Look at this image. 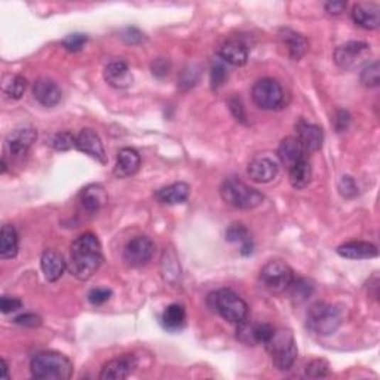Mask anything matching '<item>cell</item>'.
Instances as JSON below:
<instances>
[{
    "label": "cell",
    "mask_w": 380,
    "mask_h": 380,
    "mask_svg": "<svg viewBox=\"0 0 380 380\" xmlns=\"http://www.w3.org/2000/svg\"><path fill=\"white\" fill-rule=\"evenodd\" d=\"M103 263L102 244L94 234H84L70 246L69 271L80 281H88Z\"/></svg>",
    "instance_id": "obj_1"
},
{
    "label": "cell",
    "mask_w": 380,
    "mask_h": 380,
    "mask_svg": "<svg viewBox=\"0 0 380 380\" xmlns=\"http://www.w3.org/2000/svg\"><path fill=\"white\" fill-rule=\"evenodd\" d=\"M31 376L39 380H67L73 374L72 361L55 351H43L30 362Z\"/></svg>",
    "instance_id": "obj_2"
},
{
    "label": "cell",
    "mask_w": 380,
    "mask_h": 380,
    "mask_svg": "<svg viewBox=\"0 0 380 380\" xmlns=\"http://www.w3.org/2000/svg\"><path fill=\"white\" fill-rule=\"evenodd\" d=\"M306 324L310 332L320 336L333 335L343 324V309L337 305L318 302L308 310Z\"/></svg>",
    "instance_id": "obj_3"
},
{
    "label": "cell",
    "mask_w": 380,
    "mask_h": 380,
    "mask_svg": "<svg viewBox=\"0 0 380 380\" xmlns=\"http://www.w3.org/2000/svg\"><path fill=\"white\" fill-rule=\"evenodd\" d=\"M271 355L272 364L279 371H288L297 359L299 351L290 330H275V333L264 344Z\"/></svg>",
    "instance_id": "obj_4"
},
{
    "label": "cell",
    "mask_w": 380,
    "mask_h": 380,
    "mask_svg": "<svg viewBox=\"0 0 380 380\" xmlns=\"http://www.w3.org/2000/svg\"><path fill=\"white\" fill-rule=\"evenodd\" d=\"M208 302L211 309L216 310L227 322L239 324L249 315V306L234 290L220 288L214 291L210 294Z\"/></svg>",
    "instance_id": "obj_5"
},
{
    "label": "cell",
    "mask_w": 380,
    "mask_h": 380,
    "mask_svg": "<svg viewBox=\"0 0 380 380\" xmlns=\"http://www.w3.org/2000/svg\"><path fill=\"white\" fill-rule=\"evenodd\" d=\"M222 200L238 210H253L261 205L264 196L254 188L245 185L244 181L230 177L223 181L220 188Z\"/></svg>",
    "instance_id": "obj_6"
},
{
    "label": "cell",
    "mask_w": 380,
    "mask_h": 380,
    "mask_svg": "<svg viewBox=\"0 0 380 380\" xmlns=\"http://www.w3.org/2000/svg\"><path fill=\"white\" fill-rule=\"evenodd\" d=\"M251 97L254 104L261 110H276L283 107L286 100L283 87L271 77L259 79L253 85Z\"/></svg>",
    "instance_id": "obj_7"
},
{
    "label": "cell",
    "mask_w": 380,
    "mask_h": 380,
    "mask_svg": "<svg viewBox=\"0 0 380 380\" xmlns=\"http://www.w3.org/2000/svg\"><path fill=\"white\" fill-rule=\"evenodd\" d=\"M260 279L263 286L272 293H283L291 286L294 273L284 261L271 260L261 268Z\"/></svg>",
    "instance_id": "obj_8"
},
{
    "label": "cell",
    "mask_w": 380,
    "mask_h": 380,
    "mask_svg": "<svg viewBox=\"0 0 380 380\" xmlns=\"http://www.w3.org/2000/svg\"><path fill=\"white\" fill-rule=\"evenodd\" d=\"M370 54V45L366 42L351 40L340 45L335 51V61L340 69L352 70L366 61Z\"/></svg>",
    "instance_id": "obj_9"
},
{
    "label": "cell",
    "mask_w": 380,
    "mask_h": 380,
    "mask_svg": "<svg viewBox=\"0 0 380 380\" xmlns=\"http://www.w3.org/2000/svg\"><path fill=\"white\" fill-rule=\"evenodd\" d=\"M155 253V244L148 237L131 239L124 249V260L131 268H140L151 261Z\"/></svg>",
    "instance_id": "obj_10"
},
{
    "label": "cell",
    "mask_w": 380,
    "mask_h": 380,
    "mask_svg": "<svg viewBox=\"0 0 380 380\" xmlns=\"http://www.w3.org/2000/svg\"><path fill=\"white\" fill-rule=\"evenodd\" d=\"M36 139H38L36 129H33L30 126L16 128L11 131L6 137V141H5L6 151L12 158L21 159L28 153V151L31 148L33 143L36 141Z\"/></svg>",
    "instance_id": "obj_11"
},
{
    "label": "cell",
    "mask_w": 380,
    "mask_h": 380,
    "mask_svg": "<svg viewBox=\"0 0 380 380\" xmlns=\"http://www.w3.org/2000/svg\"><path fill=\"white\" fill-rule=\"evenodd\" d=\"M76 148L103 165L107 163V155L104 152L103 141L100 136L89 128L82 129L76 136Z\"/></svg>",
    "instance_id": "obj_12"
},
{
    "label": "cell",
    "mask_w": 380,
    "mask_h": 380,
    "mask_svg": "<svg viewBox=\"0 0 380 380\" xmlns=\"http://www.w3.org/2000/svg\"><path fill=\"white\" fill-rule=\"evenodd\" d=\"M77 202L82 211L94 216L107 204V193L102 185H89L80 190Z\"/></svg>",
    "instance_id": "obj_13"
},
{
    "label": "cell",
    "mask_w": 380,
    "mask_h": 380,
    "mask_svg": "<svg viewBox=\"0 0 380 380\" xmlns=\"http://www.w3.org/2000/svg\"><path fill=\"white\" fill-rule=\"evenodd\" d=\"M137 367V359L134 355H121L107 361L102 369V380H124Z\"/></svg>",
    "instance_id": "obj_14"
},
{
    "label": "cell",
    "mask_w": 380,
    "mask_h": 380,
    "mask_svg": "<svg viewBox=\"0 0 380 380\" xmlns=\"http://www.w3.org/2000/svg\"><path fill=\"white\" fill-rule=\"evenodd\" d=\"M295 131H297V139H299L306 152H318L322 147L324 132L321 126L300 119L295 124Z\"/></svg>",
    "instance_id": "obj_15"
},
{
    "label": "cell",
    "mask_w": 380,
    "mask_h": 380,
    "mask_svg": "<svg viewBox=\"0 0 380 380\" xmlns=\"http://www.w3.org/2000/svg\"><path fill=\"white\" fill-rule=\"evenodd\" d=\"M33 97L43 107H55L61 102L63 92L54 80L40 77L33 84Z\"/></svg>",
    "instance_id": "obj_16"
},
{
    "label": "cell",
    "mask_w": 380,
    "mask_h": 380,
    "mask_svg": "<svg viewBox=\"0 0 380 380\" xmlns=\"http://www.w3.org/2000/svg\"><path fill=\"white\" fill-rule=\"evenodd\" d=\"M249 46L239 39H229L219 49L220 60L226 64L237 65V67H241V65L249 61Z\"/></svg>",
    "instance_id": "obj_17"
},
{
    "label": "cell",
    "mask_w": 380,
    "mask_h": 380,
    "mask_svg": "<svg viewBox=\"0 0 380 380\" xmlns=\"http://www.w3.org/2000/svg\"><path fill=\"white\" fill-rule=\"evenodd\" d=\"M246 174L256 183H269L278 174V163L268 156L254 158L249 163Z\"/></svg>",
    "instance_id": "obj_18"
},
{
    "label": "cell",
    "mask_w": 380,
    "mask_h": 380,
    "mask_svg": "<svg viewBox=\"0 0 380 380\" xmlns=\"http://www.w3.org/2000/svg\"><path fill=\"white\" fill-rule=\"evenodd\" d=\"M141 165V158L136 148L131 147H124L119 151L118 158H116V165H114L113 174L118 178H126L134 175Z\"/></svg>",
    "instance_id": "obj_19"
},
{
    "label": "cell",
    "mask_w": 380,
    "mask_h": 380,
    "mask_svg": "<svg viewBox=\"0 0 380 380\" xmlns=\"http://www.w3.org/2000/svg\"><path fill=\"white\" fill-rule=\"evenodd\" d=\"M104 80L112 88L124 89L132 85V80H134V77H132L128 64L118 60V61H112L106 65Z\"/></svg>",
    "instance_id": "obj_20"
},
{
    "label": "cell",
    "mask_w": 380,
    "mask_h": 380,
    "mask_svg": "<svg viewBox=\"0 0 380 380\" xmlns=\"http://www.w3.org/2000/svg\"><path fill=\"white\" fill-rule=\"evenodd\" d=\"M278 158L290 170L293 165L306 158V151L297 137H286L278 146Z\"/></svg>",
    "instance_id": "obj_21"
},
{
    "label": "cell",
    "mask_w": 380,
    "mask_h": 380,
    "mask_svg": "<svg viewBox=\"0 0 380 380\" xmlns=\"http://www.w3.org/2000/svg\"><path fill=\"white\" fill-rule=\"evenodd\" d=\"M337 254L349 260H367L379 254L377 246L366 241H351L337 246Z\"/></svg>",
    "instance_id": "obj_22"
},
{
    "label": "cell",
    "mask_w": 380,
    "mask_h": 380,
    "mask_svg": "<svg viewBox=\"0 0 380 380\" xmlns=\"http://www.w3.org/2000/svg\"><path fill=\"white\" fill-rule=\"evenodd\" d=\"M279 39L287 48L288 55L294 61H299L309 51V42L303 35H300V33H295L290 28H281Z\"/></svg>",
    "instance_id": "obj_23"
},
{
    "label": "cell",
    "mask_w": 380,
    "mask_h": 380,
    "mask_svg": "<svg viewBox=\"0 0 380 380\" xmlns=\"http://www.w3.org/2000/svg\"><path fill=\"white\" fill-rule=\"evenodd\" d=\"M352 20L366 30H376L380 24V8L376 4H357L352 8Z\"/></svg>",
    "instance_id": "obj_24"
},
{
    "label": "cell",
    "mask_w": 380,
    "mask_h": 380,
    "mask_svg": "<svg viewBox=\"0 0 380 380\" xmlns=\"http://www.w3.org/2000/svg\"><path fill=\"white\" fill-rule=\"evenodd\" d=\"M40 268L49 283H55L65 271V260L58 251L46 250L40 257Z\"/></svg>",
    "instance_id": "obj_25"
},
{
    "label": "cell",
    "mask_w": 380,
    "mask_h": 380,
    "mask_svg": "<svg viewBox=\"0 0 380 380\" xmlns=\"http://www.w3.org/2000/svg\"><path fill=\"white\" fill-rule=\"evenodd\" d=\"M190 195V186L185 181H178V183H173L167 188H162L161 190L156 192V200L161 204H168V205H177L183 204L189 200Z\"/></svg>",
    "instance_id": "obj_26"
},
{
    "label": "cell",
    "mask_w": 380,
    "mask_h": 380,
    "mask_svg": "<svg viewBox=\"0 0 380 380\" xmlns=\"http://www.w3.org/2000/svg\"><path fill=\"white\" fill-rule=\"evenodd\" d=\"M226 239L229 242H235V244H241V253L244 256H250L253 253L254 249V244L253 239L250 237L249 229H246L244 224L241 223H234L230 224L229 229L226 230Z\"/></svg>",
    "instance_id": "obj_27"
},
{
    "label": "cell",
    "mask_w": 380,
    "mask_h": 380,
    "mask_svg": "<svg viewBox=\"0 0 380 380\" xmlns=\"http://www.w3.org/2000/svg\"><path fill=\"white\" fill-rule=\"evenodd\" d=\"M18 253V235L12 224H5L0 234V259H13Z\"/></svg>",
    "instance_id": "obj_28"
},
{
    "label": "cell",
    "mask_w": 380,
    "mask_h": 380,
    "mask_svg": "<svg viewBox=\"0 0 380 380\" xmlns=\"http://www.w3.org/2000/svg\"><path fill=\"white\" fill-rule=\"evenodd\" d=\"M162 324L168 332H180L186 324V309L178 303L170 305L162 313Z\"/></svg>",
    "instance_id": "obj_29"
},
{
    "label": "cell",
    "mask_w": 380,
    "mask_h": 380,
    "mask_svg": "<svg viewBox=\"0 0 380 380\" xmlns=\"http://www.w3.org/2000/svg\"><path fill=\"white\" fill-rule=\"evenodd\" d=\"M290 174V183L294 189H305L312 178V167L310 162L303 158L288 170Z\"/></svg>",
    "instance_id": "obj_30"
},
{
    "label": "cell",
    "mask_w": 380,
    "mask_h": 380,
    "mask_svg": "<svg viewBox=\"0 0 380 380\" xmlns=\"http://www.w3.org/2000/svg\"><path fill=\"white\" fill-rule=\"evenodd\" d=\"M27 89V79L15 75V76H8L4 80V92L11 100H20V98L24 95Z\"/></svg>",
    "instance_id": "obj_31"
},
{
    "label": "cell",
    "mask_w": 380,
    "mask_h": 380,
    "mask_svg": "<svg viewBox=\"0 0 380 380\" xmlns=\"http://www.w3.org/2000/svg\"><path fill=\"white\" fill-rule=\"evenodd\" d=\"M313 288H315V287H313L312 281H309L306 278H294L291 286L288 287V290L291 293V297L299 303H302V302L309 299V297L313 293Z\"/></svg>",
    "instance_id": "obj_32"
},
{
    "label": "cell",
    "mask_w": 380,
    "mask_h": 380,
    "mask_svg": "<svg viewBox=\"0 0 380 380\" xmlns=\"http://www.w3.org/2000/svg\"><path fill=\"white\" fill-rule=\"evenodd\" d=\"M359 82L367 88H376L380 84V67L379 63L373 61L367 64L364 69H362L359 75Z\"/></svg>",
    "instance_id": "obj_33"
},
{
    "label": "cell",
    "mask_w": 380,
    "mask_h": 380,
    "mask_svg": "<svg viewBox=\"0 0 380 380\" xmlns=\"http://www.w3.org/2000/svg\"><path fill=\"white\" fill-rule=\"evenodd\" d=\"M227 77H229L227 64L224 61H222L220 58L216 60V63H214L212 67H211V87L214 89H219L220 87H223Z\"/></svg>",
    "instance_id": "obj_34"
},
{
    "label": "cell",
    "mask_w": 380,
    "mask_h": 380,
    "mask_svg": "<svg viewBox=\"0 0 380 380\" xmlns=\"http://www.w3.org/2000/svg\"><path fill=\"white\" fill-rule=\"evenodd\" d=\"M273 333H275V328L268 322L251 324V336H253L254 344H257V343L266 344Z\"/></svg>",
    "instance_id": "obj_35"
},
{
    "label": "cell",
    "mask_w": 380,
    "mask_h": 380,
    "mask_svg": "<svg viewBox=\"0 0 380 380\" xmlns=\"http://www.w3.org/2000/svg\"><path fill=\"white\" fill-rule=\"evenodd\" d=\"M51 146L58 152H67L72 147H76V137L70 132H57L51 139Z\"/></svg>",
    "instance_id": "obj_36"
},
{
    "label": "cell",
    "mask_w": 380,
    "mask_h": 380,
    "mask_svg": "<svg viewBox=\"0 0 380 380\" xmlns=\"http://www.w3.org/2000/svg\"><path fill=\"white\" fill-rule=\"evenodd\" d=\"M88 42V36L82 35V33H72V35L65 36L61 42L63 48L67 49L69 53H79L82 48Z\"/></svg>",
    "instance_id": "obj_37"
},
{
    "label": "cell",
    "mask_w": 380,
    "mask_h": 380,
    "mask_svg": "<svg viewBox=\"0 0 380 380\" xmlns=\"http://www.w3.org/2000/svg\"><path fill=\"white\" fill-rule=\"evenodd\" d=\"M227 106H229L230 113L234 114V118L238 122L246 125V119L249 118H246V112H245V107H244V103H242L241 98L238 95H232L227 100Z\"/></svg>",
    "instance_id": "obj_38"
},
{
    "label": "cell",
    "mask_w": 380,
    "mask_h": 380,
    "mask_svg": "<svg viewBox=\"0 0 380 380\" xmlns=\"http://www.w3.org/2000/svg\"><path fill=\"white\" fill-rule=\"evenodd\" d=\"M328 362L325 359H313L306 366V376L308 377H325L328 376Z\"/></svg>",
    "instance_id": "obj_39"
},
{
    "label": "cell",
    "mask_w": 380,
    "mask_h": 380,
    "mask_svg": "<svg viewBox=\"0 0 380 380\" xmlns=\"http://www.w3.org/2000/svg\"><path fill=\"white\" fill-rule=\"evenodd\" d=\"M339 192L346 200H351L358 195V186L351 175H343L339 180Z\"/></svg>",
    "instance_id": "obj_40"
},
{
    "label": "cell",
    "mask_w": 380,
    "mask_h": 380,
    "mask_svg": "<svg viewBox=\"0 0 380 380\" xmlns=\"http://www.w3.org/2000/svg\"><path fill=\"white\" fill-rule=\"evenodd\" d=\"M112 297V290L104 288V287H98V288H92L88 294V300L95 305V306H100L103 303H106Z\"/></svg>",
    "instance_id": "obj_41"
},
{
    "label": "cell",
    "mask_w": 380,
    "mask_h": 380,
    "mask_svg": "<svg viewBox=\"0 0 380 380\" xmlns=\"http://www.w3.org/2000/svg\"><path fill=\"white\" fill-rule=\"evenodd\" d=\"M23 308V302L18 299V297H9V295H4L2 300H0V309L5 313H11V312H16L18 309Z\"/></svg>",
    "instance_id": "obj_42"
},
{
    "label": "cell",
    "mask_w": 380,
    "mask_h": 380,
    "mask_svg": "<svg viewBox=\"0 0 380 380\" xmlns=\"http://www.w3.org/2000/svg\"><path fill=\"white\" fill-rule=\"evenodd\" d=\"M13 322L18 324V325H23V327L35 328V327H39L42 324V318L39 315H36V313H23V315L16 317L13 320Z\"/></svg>",
    "instance_id": "obj_43"
},
{
    "label": "cell",
    "mask_w": 380,
    "mask_h": 380,
    "mask_svg": "<svg viewBox=\"0 0 380 380\" xmlns=\"http://www.w3.org/2000/svg\"><path fill=\"white\" fill-rule=\"evenodd\" d=\"M170 69H171V64L168 60H165V58H158L152 63V73L156 77L167 76L170 73Z\"/></svg>",
    "instance_id": "obj_44"
},
{
    "label": "cell",
    "mask_w": 380,
    "mask_h": 380,
    "mask_svg": "<svg viewBox=\"0 0 380 380\" xmlns=\"http://www.w3.org/2000/svg\"><path fill=\"white\" fill-rule=\"evenodd\" d=\"M351 124V114L346 110H339L335 116V128L337 132H343L348 129Z\"/></svg>",
    "instance_id": "obj_45"
},
{
    "label": "cell",
    "mask_w": 380,
    "mask_h": 380,
    "mask_svg": "<svg viewBox=\"0 0 380 380\" xmlns=\"http://www.w3.org/2000/svg\"><path fill=\"white\" fill-rule=\"evenodd\" d=\"M122 39L126 42V43H131V45H136V43H140L143 40V33L136 28V27H128L125 28V31L122 33Z\"/></svg>",
    "instance_id": "obj_46"
},
{
    "label": "cell",
    "mask_w": 380,
    "mask_h": 380,
    "mask_svg": "<svg viewBox=\"0 0 380 380\" xmlns=\"http://www.w3.org/2000/svg\"><path fill=\"white\" fill-rule=\"evenodd\" d=\"M197 80V75L192 70H183V73H181V77L178 80V85L180 87H185V89H189L192 88Z\"/></svg>",
    "instance_id": "obj_47"
},
{
    "label": "cell",
    "mask_w": 380,
    "mask_h": 380,
    "mask_svg": "<svg viewBox=\"0 0 380 380\" xmlns=\"http://www.w3.org/2000/svg\"><path fill=\"white\" fill-rule=\"evenodd\" d=\"M346 2H328L325 4V11L332 15H339L344 11Z\"/></svg>",
    "instance_id": "obj_48"
},
{
    "label": "cell",
    "mask_w": 380,
    "mask_h": 380,
    "mask_svg": "<svg viewBox=\"0 0 380 380\" xmlns=\"http://www.w3.org/2000/svg\"><path fill=\"white\" fill-rule=\"evenodd\" d=\"M2 377L4 379H8L9 377V374H8V370H9V367H8V362L5 361V359H2Z\"/></svg>",
    "instance_id": "obj_49"
}]
</instances>
